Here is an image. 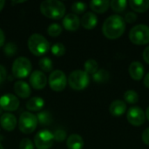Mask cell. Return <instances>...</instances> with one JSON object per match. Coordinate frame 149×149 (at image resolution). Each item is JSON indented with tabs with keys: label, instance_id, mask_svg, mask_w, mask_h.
<instances>
[{
	"label": "cell",
	"instance_id": "13",
	"mask_svg": "<svg viewBox=\"0 0 149 149\" xmlns=\"http://www.w3.org/2000/svg\"><path fill=\"white\" fill-rule=\"evenodd\" d=\"M79 25H80V19L74 13L66 14L63 18V26L67 31H77Z\"/></svg>",
	"mask_w": 149,
	"mask_h": 149
},
{
	"label": "cell",
	"instance_id": "9",
	"mask_svg": "<svg viewBox=\"0 0 149 149\" xmlns=\"http://www.w3.org/2000/svg\"><path fill=\"white\" fill-rule=\"evenodd\" d=\"M53 142V134L48 130H41L34 137V144L38 149H50Z\"/></svg>",
	"mask_w": 149,
	"mask_h": 149
},
{
	"label": "cell",
	"instance_id": "15",
	"mask_svg": "<svg viewBox=\"0 0 149 149\" xmlns=\"http://www.w3.org/2000/svg\"><path fill=\"white\" fill-rule=\"evenodd\" d=\"M14 92L19 98L22 99L28 98L31 93L30 86L25 81H22V80L17 81L14 84Z\"/></svg>",
	"mask_w": 149,
	"mask_h": 149
},
{
	"label": "cell",
	"instance_id": "2",
	"mask_svg": "<svg viewBox=\"0 0 149 149\" xmlns=\"http://www.w3.org/2000/svg\"><path fill=\"white\" fill-rule=\"evenodd\" d=\"M42 14L52 19H60L65 16V6L58 0H45L40 3Z\"/></svg>",
	"mask_w": 149,
	"mask_h": 149
},
{
	"label": "cell",
	"instance_id": "29",
	"mask_svg": "<svg viewBox=\"0 0 149 149\" xmlns=\"http://www.w3.org/2000/svg\"><path fill=\"white\" fill-rule=\"evenodd\" d=\"M62 32V27L58 24H52L47 28V33L51 37H58Z\"/></svg>",
	"mask_w": 149,
	"mask_h": 149
},
{
	"label": "cell",
	"instance_id": "5",
	"mask_svg": "<svg viewBox=\"0 0 149 149\" xmlns=\"http://www.w3.org/2000/svg\"><path fill=\"white\" fill-rule=\"evenodd\" d=\"M11 72L15 78L24 79L31 72V63L27 58L18 57L12 64Z\"/></svg>",
	"mask_w": 149,
	"mask_h": 149
},
{
	"label": "cell",
	"instance_id": "10",
	"mask_svg": "<svg viewBox=\"0 0 149 149\" xmlns=\"http://www.w3.org/2000/svg\"><path fill=\"white\" fill-rule=\"evenodd\" d=\"M127 118L128 122L135 127L141 126L146 119V115L143 110L139 107H132L129 108L127 113Z\"/></svg>",
	"mask_w": 149,
	"mask_h": 149
},
{
	"label": "cell",
	"instance_id": "14",
	"mask_svg": "<svg viewBox=\"0 0 149 149\" xmlns=\"http://www.w3.org/2000/svg\"><path fill=\"white\" fill-rule=\"evenodd\" d=\"M17 119L14 114H12L10 113H5L1 115L0 125L4 130L9 131V132L13 131L17 126Z\"/></svg>",
	"mask_w": 149,
	"mask_h": 149
},
{
	"label": "cell",
	"instance_id": "33",
	"mask_svg": "<svg viewBox=\"0 0 149 149\" xmlns=\"http://www.w3.org/2000/svg\"><path fill=\"white\" fill-rule=\"evenodd\" d=\"M52 134L54 141L58 142H62L66 139V132L63 129H57Z\"/></svg>",
	"mask_w": 149,
	"mask_h": 149
},
{
	"label": "cell",
	"instance_id": "1",
	"mask_svg": "<svg viewBox=\"0 0 149 149\" xmlns=\"http://www.w3.org/2000/svg\"><path fill=\"white\" fill-rule=\"evenodd\" d=\"M126 23L120 15H112L108 17L102 26V31L105 37L110 39L120 38L125 31Z\"/></svg>",
	"mask_w": 149,
	"mask_h": 149
},
{
	"label": "cell",
	"instance_id": "18",
	"mask_svg": "<svg viewBox=\"0 0 149 149\" xmlns=\"http://www.w3.org/2000/svg\"><path fill=\"white\" fill-rule=\"evenodd\" d=\"M109 111L112 115L115 117L121 116L127 111V104L120 100H116L113 101L109 107Z\"/></svg>",
	"mask_w": 149,
	"mask_h": 149
},
{
	"label": "cell",
	"instance_id": "44",
	"mask_svg": "<svg viewBox=\"0 0 149 149\" xmlns=\"http://www.w3.org/2000/svg\"><path fill=\"white\" fill-rule=\"evenodd\" d=\"M0 149H3V146L1 145V143H0Z\"/></svg>",
	"mask_w": 149,
	"mask_h": 149
},
{
	"label": "cell",
	"instance_id": "40",
	"mask_svg": "<svg viewBox=\"0 0 149 149\" xmlns=\"http://www.w3.org/2000/svg\"><path fill=\"white\" fill-rule=\"evenodd\" d=\"M144 85L149 88V72L145 76V78H144Z\"/></svg>",
	"mask_w": 149,
	"mask_h": 149
},
{
	"label": "cell",
	"instance_id": "20",
	"mask_svg": "<svg viewBox=\"0 0 149 149\" xmlns=\"http://www.w3.org/2000/svg\"><path fill=\"white\" fill-rule=\"evenodd\" d=\"M110 2L108 0H93L90 2L91 9L97 13H103L108 10Z\"/></svg>",
	"mask_w": 149,
	"mask_h": 149
},
{
	"label": "cell",
	"instance_id": "16",
	"mask_svg": "<svg viewBox=\"0 0 149 149\" xmlns=\"http://www.w3.org/2000/svg\"><path fill=\"white\" fill-rule=\"evenodd\" d=\"M128 72L132 79L134 80H140L143 78L144 75V66L139 61H134L130 64Z\"/></svg>",
	"mask_w": 149,
	"mask_h": 149
},
{
	"label": "cell",
	"instance_id": "31",
	"mask_svg": "<svg viewBox=\"0 0 149 149\" xmlns=\"http://www.w3.org/2000/svg\"><path fill=\"white\" fill-rule=\"evenodd\" d=\"M17 47L16 44H14L12 42L7 43L3 49L4 54L7 57H12L13 55H15L17 53Z\"/></svg>",
	"mask_w": 149,
	"mask_h": 149
},
{
	"label": "cell",
	"instance_id": "21",
	"mask_svg": "<svg viewBox=\"0 0 149 149\" xmlns=\"http://www.w3.org/2000/svg\"><path fill=\"white\" fill-rule=\"evenodd\" d=\"M45 105V101L42 98L40 97H33L31 98L27 103H26V107L29 111L31 112H38L40 111Z\"/></svg>",
	"mask_w": 149,
	"mask_h": 149
},
{
	"label": "cell",
	"instance_id": "7",
	"mask_svg": "<svg viewBox=\"0 0 149 149\" xmlns=\"http://www.w3.org/2000/svg\"><path fill=\"white\" fill-rule=\"evenodd\" d=\"M38 119L33 113L30 112H24L21 113L18 120L19 130L24 134H31L37 128Z\"/></svg>",
	"mask_w": 149,
	"mask_h": 149
},
{
	"label": "cell",
	"instance_id": "37",
	"mask_svg": "<svg viewBox=\"0 0 149 149\" xmlns=\"http://www.w3.org/2000/svg\"><path fill=\"white\" fill-rule=\"evenodd\" d=\"M141 138H142V141L146 145H148L149 146V127H148L147 129L144 130V132L142 133Z\"/></svg>",
	"mask_w": 149,
	"mask_h": 149
},
{
	"label": "cell",
	"instance_id": "38",
	"mask_svg": "<svg viewBox=\"0 0 149 149\" xmlns=\"http://www.w3.org/2000/svg\"><path fill=\"white\" fill-rule=\"evenodd\" d=\"M142 56H143L144 60H145L148 64H149V46L145 48V50L143 51Z\"/></svg>",
	"mask_w": 149,
	"mask_h": 149
},
{
	"label": "cell",
	"instance_id": "23",
	"mask_svg": "<svg viewBox=\"0 0 149 149\" xmlns=\"http://www.w3.org/2000/svg\"><path fill=\"white\" fill-rule=\"evenodd\" d=\"M109 77H110V74L106 69H100L93 75V80L99 84L107 82L109 79Z\"/></svg>",
	"mask_w": 149,
	"mask_h": 149
},
{
	"label": "cell",
	"instance_id": "11",
	"mask_svg": "<svg viewBox=\"0 0 149 149\" xmlns=\"http://www.w3.org/2000/svg\"><path fill=\"white\" fill-rule=\"evenodd\" d=\"M19 107V100L11 93H7L0 97V107L7 112L16 111Z\"/></svg>",
	"mask_w": 149,
	"mask_h": 149
},
{
	"label": "cell",
	"instance_id": "12",
	"mask_svg": "<svg viewBox=\"0 0 149 149\" xmlns=\"http://www.w3.org/2000/svg\"><path fill=\"white\" fill-rule=\"evenodd\" d=\"M31 86L37 90H41L45 87L47 84V78L42 71H34L30 76Z\"/></svg>",
	"mask_w": 149,
	"mask_h": 149
},
{
	"label": "cell",
	"instance_id": "27",
	"mask_svg": "<svg viewBox=\"0 0 149 149\" xmlns=\"http://www.w3.org/2000/svg\"><path fill=\"white\" fill-rule=\"evenodd\" d=\"M127 5V2L126 0H113L110 2V6L116 12L123 11Z\"/></svg>",
	"mask_w": 149,
	"mask_h": 149
},
{
	"label": "cell",
	"instance_id": "19",
	"mask_svg": "<svg viewBox=\"0 0 149 149\" xmlns=\"http://www.w3.org/2000/svg\"><path fill=\"white\" fill-rule=\"evenodd\" d=\"M66 146L68 149H82L84 147V140L77 134H71L67 138Z\"/></svg>",
	"mask_w": 149,
	"mask_h": 149
},
{
	"label": "cell",
	"instance_id": "26",
	"mask_svg": "<svg viewBox=\"0 0 149 149\" xmlns=\"http://www.w3.org/2000/svg\"><path fill=\"white\" fill-rule=\"evenodd\" d=\"M38 65L40 67V69L45 72H49L52 70L53 68V65H52V61L51 58H47V57H44L39 60Z\"/></svg>",
	"mask_w": 149,
	"mask_h": 149
},
{
	"label": "cell",
	"instance_id": "35",
	"mask_svg": "<svg viewBox=\"0 0 149 149\" xmlns=\"http://www.w3.org/2000/svg\"><path fill=\"white\" fill-rule=\"evenodd\" d=\"M138 17H137V14L135 12H133V11H128L126 13L125 15V17H124V20L127 21V23H134L137 20Z\"/></svg>",
	"mask_w": 149,
	"mask_h": 149
},
{
	"label": "cell",
	"instance_id": "4",
	"mask_svg": "<svg viewBox=\"0 0 149 149\" xmlns=\"http://www.w3.org/2000/svg\"><path fill=\"white\" fill-rule=\"evenodd\" d=\"M89 75L82 70H75L68 77V84L72 89L81 91L89 85Z\"/></svg>",
	"mask_w": 149,
	"mask_h": 149
},
{
	"label": "cell",
	"instance_id": "6",
	"mask_svg": "<svg viewBox=\"0 0 149 149\" xmlns=\"http://www.w3.org/2000/svg\"><path fill=\"white\" fill-rule=\"evenodd\" d=\"M129 38L135 45H142L149 43V26L146 24H137L129 31Z\"/></svg>",
	"mask_w": 149,
	"mask_h": 149
},
{
	"label": "cell",
	"instance_id": "17",
	"mask_svg": "<svg viewBox=\"0 0 149 149\" xmlns=\"http://www.w3.org/2000/svg\"><path fill=\"white\" fill-rule=\"evenodd\" d=\"M97 23H98L97 16L93 12H90V11L85 13L80 19L81 25L86 30L93 29L97 25Z\"/></svg>",
	"mask_w": 149,
	"mask_h": 149
},
{
	"label": "cell",
	"instance_id": "25",
	"mask_svg": "<svg viewBox=\"0 0 149 149\" xmlns=\"http://www.w3.org/2000/svg\"><path fill=\"white\" fill-rule=\"evenodd\" d=\"M85 72L89 75V74H94L98 70H99V65L96 60L94 59H88L85 63Z\"/></svg>",
	"mask_w": 149,
	"mask_h": 149
},
{
	"label": "cell",
	"instance_id": "22",
	"mask_svg": "<svg viewBox=\"0 0 149 149\" xmlns=\"http://www.w3.org/2000/svg\"><path fill=\"white\" fill-rule=\"evenodd\" d=\"M129 5L136 12H145L149 9V0H131Z\"/></svg>",
	"mask_w": 149,
	"mask_h": 149
},
{
	"label": "cell",
	"instance_id": "43",
	"mask_svg": "<svg viewBox=\"0 0 149 149\" xmlns=\"http://www.w3.org/2000/svg\"><path fill=\"white\" fill-rule=\"evenodd\" d=\"M2 111H3V110H2V108H1V107H0V115H1V114H2Z\"/></svg>",
	"mask_w": 149,
	"mask_h": 149
},
{
	"label": "cell",
	"instance_id": "39",
	"mask_svg": "<svg viewBox=\"0 0 149 149\" xmlns=\"http://www.w3.org/2000/svg\"><path fill=\"white\" fill-rule=\"evenodd\" d=\"M4 42H5V36L2 29H0V47H2L4 45Z\"/></svg>",
	"mask_w": 149,
	"mask_h": 149
},
{
	"label": "cell",
	"instance_id": "36",
	"mask_svg": "<svg viewBox=\"0 0 149 149\" xmlns=\"http://www.w3.org/2000/svg\"><path fill=\"white\" fill-rule=\"evenodd\" d=\"M7 78V72L4 66L0 65V85L3 84Z\"/></svg>",
	"mask_w": 149,
	"mask_h": 149
},
{
	"label": "cell",
	"instance_id": "32",
	"mask_svg": "<svg viewBox=\"0 0 149 149\" xmlns=\"http://www.w3.org/2000/svg\"><path fill=\"white\" fill-rule=\"evenodd\" d=\"M86 10V4L82 2H75L72 4V10L74 14H81Z\"/></svg>",
	"mask_w": 149,
	"mask_h": 149
},
{
	"label": "cell",
	"instance_id": "24",
	"mask_svg": "<svg viewBox=\"0 0 149 149\" xmlns=\"http://www.w3.org/2000/svg\"><path fill=\"white\" fill-rule=\"evenodd\" d=\"M38 122L43 126H48L52 122V115L48 111L39 112L37 115Z\"/></svg>",
	"mask_w": 149,
	"mask_h": 149
},
{
	"label": "cell",
	"instance_id": "34",
	"mask_svg": "<svg viewBox=\"0 0 149 149\" xmlns=\"http://www.w3.org/2000/svg\"><path fill=\"white\" fill-rule=\"evenodd\" d=\"M19 149H34V144L31 140L24 138L20 141Z\"/></svg>",
	"mask_w": 149,
	"mask_h": 149
},
{
	"label": "cell",
	"instance_id": "42",
	"mask_svg": "<svg viewBox=\"0 0 149 149\" xmlns=\"http://www.w3.org/2000/svg\"><path fill=\"white\" fill-rule=\"evenodd\" d=\"M146 117L149 120V107L147 108V111H146Z\"/></svg>",
	"mask_w": 149,
	"mask_h": 149
},
{
	"label": "cell",
	"instance_id": "8",
	"mask_svg": "<svg viewBox=\"0 0 149 149\" xmlns=\"http://www.w3.org/2000/svg\"><path fill=\"white\" fill-rule=\"evenodd\" d=\"M67 84V79L65 74L60 70H54L51 72L49 76V86L52 90L55 92L63 91Z\"/></svg>",
	"mask_w": 149,
	"mask_h": 149
},
{
	"label": "cell",
	"instance_id": "3",
	"mask_svg": "<svg viewBox=\"0 0 149 149\" xmlns=\"http://www.w3.org/2000/svg\"><path fill=\"white\" fill-rule=\"evenodd\" d=\"M27 45L30 52L35 56H42L50 49V44L48 40L38 33L31 35L28 38Z\"/></svg>",
	"mask_w": 149,
	"mask_h": 149
},
{
	"label": "cell",
	"instance_id": "28",
	"mask_svg": "<svg viewBox=\"0 0 149 149\" xmlns=\"http://www.w3.org/2000/svg\"><path fill=\"white\" fill-rule=\"evenodd\" d=\"M124 100L129 104H136L139 101V94L134 90H127L124 94Z\"/></svg>",
	"mask_w": 149,
	"mask_h": 149
},
{
	"label": "cell",
	"instance_id": "41",
	"mask_svg": "<svg viewBox=\"0 0 149 149\" xmlns=\"http://www.w3.org/2000/svg\"><path fill=\"white\" fill-rule=\"evenodd\" d=\"M4 4H5V1H3V0H0V11L3 10V8Z\"/></svg>",
	"mask_w": 149,
	"mask_h": 149
},
{
	"label": "cell",
	"instance_id": "30",
	"mask_svg": "<svg viewBox=\"0 0 149 149\" xmlns=\"http://www.w3.org/2000/svg\"><path fill=\"white\" fill-rule=\"evenodd\" d=\"M52 51V53L57 57H61L65 54V47L63 44L61 43H57V44H54L51 49Z\"/></svg>",
	"mask_w": 149,
	"mask_h": 149
}]
</instances>
